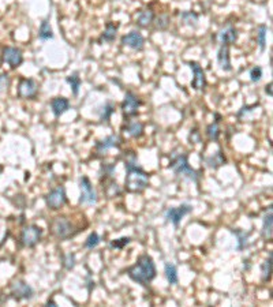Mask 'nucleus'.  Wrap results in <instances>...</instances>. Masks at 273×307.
I'll use <instances>...</instances> for the list:
<instances>
[{"instance_id": "1", "label": "nucleus", "mask_w": 273, "mask_h": 307, "mask_svg": "<svg viewBox=\"0 0 273 307\" xmlns=\"http://www.w3.org/2000/svg\"><path fill=\"white\" fill-rule=\"evenodd\" d=\"M124 167H126V171H127L126 180H124L126 190L128 193H142L149 186V174L138 166L136 156L132 151H130V155L126 157Z\"/></svg>"}, {"instance_id": "2", "label": "nucleus", "mask_w": 273, "mask_h": 307, "mask_svg": "<svg viewBox=\"0 0 273 307\" xmlns=\"http://www.w3.org/2000/svg\"><path fill=\"white\" fill-rule=\"evenodd\" d=\"M124 273L127 274L132 281L141 284L144 287L149 285L157 274L156 273L155 261L151 255L148 254L140 255L135 264L124 270Z\"/></svg>"}, {"instance_id": "3", "label": "nucleus", "mask_w": 273, "mask_h": 307, "mask_svg": "<svg viewBox=\"0 0 273 307\" xmlns=\"http://www.w3.org/2000/svg\"><path fill=\"white\" fill-rule=\"evenodd\" d=\"M170 168L175 172V175L178 176H183L186 179L191 180L194 183H198V179H199V172L195 170H193L191 167L188 166V160H187V155H175L170 161Z\"/></svg>"}, {"instance_id": "4", "label": "nucleus", "mask_w": 273, "mask_h": 307, "mask_svg": "<svg viewBox=\"0 0 273 307\" xmlns=\"http://www.w3.org/2000/svg\"><path fill=\"white\" fill-rule=\"evenodd\" d=\"M51 232L52 235L60 241H64V239H69L71 238L76 232H74V224L69 220L67 217H63V216H59V217H55L51 222Z\"/></svg>"}, {"instance_id": "5", "label": "nucleus", "mask_w": 273, "mask_h": 307, "mask_svg": "<svg viewBox=\"0 0 273 307\" xmlns=\"http://www.w3.org/2000/svg\"><path fill=\"white\" fill-rule=\"evenodd\" d=\"M41 238H43V229L36 224H32V225H28L21 231L19 241H21V245L24 247H34L38 242L41 241Z\"/></svg>"}, {"instance_id": "6", "label": "nucleus", "mask_w": 273, "mask_h": 307, "mask_svg": "<svg viewBox=\"0 0 273 307\" xmlns=\"http://www.w3.org/2000/svg\"><path fill=\"white\" fill-rule=\"evenodd\" d=\"M80 189L81 205H96V203H97V193H96L93 184H92V182H90L88 176H82V178H81Z\"/></svg>"}, {"instance_id": "7", "label": "nucleus", "mask_w": 273, "mask_h": 307, "mask_svg": "<svg viewBox=\"0 0 273 307\" xmlns=\"http://www.w3.org/2000/svg\"><path fill=\"white\" fill-rule=\"evenodd\" d=\"M10 289H11L13 298L17 299V300H29V299L33 298L34 295L33 288L26 281H24V280H15V281H13L11 285H10Z\"/></svg>"}, {"instance_id": "8", "label": "nucleus", "mask_w": 273, "mask_h": 307, "mask_svg": "<svg viewBox=\"0 0 273 307\" xmlns=\"http://www.w3.org/2000/svg\"><path fill=\"white\" fill-rule=\"evenodd\" d=\"M45 202H47V206L52 210H57L60 209L61 206H64L67 202V197H66V190L63 186H57L56 189L51 190L49 193L47 194L45 197Z\"/></svg>"}, {"instance_id": "9", "label": "nucleus", "mask_w": 273, "mask_h": 307, "mask_svg": "<svg viewBox=\"0 0 273 307\" xmlns=\"http://www.w3.org/2000/svg\"><path fill=\"white\" fill-rule=\"evenodd\" d=\"M141 104H142L141 100L138 99L132 92H127L126 96H124V100H123L122 107H120L124 119L135 116V115L138 114V109H140Z\"/></svg>"}, {"instance_id": "10", "label": "nucleus", "mask_w": 273, "mask_h": 307, "mask_svg": "<svg viewBox=\"0 0 273 307\" xmlns=\"http://www.w3.org/2000/svg\"><path fill=\"white\" fill-rule=\"evenodd\" d=\"M191 212H193V205H190V203H182V205L176 206V208L168 209V210L165 212V218H167L168 221L172 222L175 228H178L180 221H182V218H183L186 214Z\"/></svg>"}, {"instance_id": "11", "label": "nucleus", "mask_w": 273, "mask_h": 307, "mask_svg": "<svg viewBox=\"0 0 273 307\" xmlns=\"http://www.w3.org/2000/svg\"><path fill=\"white\" fill-rule=\"evenodd\" d=\"M38 93V84L32 78H22L19 81L18 96L21 99H34Z\"/></svg>"}, {"instance_id": "12", "label": "nucleus", "mask_w": 273, "mask_h": 307, "mask_svg": "<svg viewBox=\"0 0 273 307\" xmlns=\"http://www.w3.org/2000/svg\"><path fill=\"white\" fill-rule=\"evenodd\" d=\"M217 41L222 45H228V47L231 44H235L238 41V30L235 26L231 22H228L226 26H223L217 33Z\"/></svg>"}, {"instance_id": "13", "label": "nucleus", "mask_w": 273, "mask_h": 307, "mask_svg": "<svg viewBox=\"0 0 273 307\" xmlns=\"http://www.w3.org/2000/svg\"><path fill=\"white\" fill-rule=\"evenodd\" d=\"M187 64L190 66V68L193 70V74H194V80L193 82H191V88H193L194 90L205 89V86H207V76H205V71H203L202 67L199 66V63H197V61L194 60L187 61Z\"/></svg>"}, {"instance_id": "14", "label": "nucleus", "mask_w": 273, "mask_h": 307, "mask_svg": "<svg viewBox=\"0 0 273 307\" xmlns=\"http://www.w3.org/2000/svg\"><path fill=\"white\" fill-rule=\"evenodd\" d=\"M3 61L11 66V68H17L24 63V55L19 48L6 47L3 49Z\"/></svg>"}, {"instance_id": "15", "label": "nucleus", "mask_w": 273, "mask_h": 307, "mask_svg": "<svg viewBox=\"0 0 273 307\" xmlns=\"http://www.w3.org/2000/svg\"><path fill=\"white\" fill-rule=\"evenodd\" d=\"M120 143H122L120 137L116 135V134H112L109 137L104 138L103 141H99L96 143V153H97V156H103L109 149H113V147L118 149L120 146Z\"/></svg>"}, {"instance_id": "16", "label": "nucleus", "mask_w": 273, "mask_h": 307, "mask_svg": "<svg viewBox=\"0 0 273 307\" xmlns=\"http://www.w3.org/2000/svg\"><path fill=\"white\" fill-rule=\"evenodd\" d=\"M122 44L126 47H130L135 51H141L144 45H145V38L140 32L131 30L130 33L124 34L122 37Z\"/></svg>"}, {"instance_id": "17", "label": "nucleus", "mask_w": 273, "mask_h": 307, "mask_svg": "<svg viewBox=\"0 0 273 307\" xmlns=\"http://www.w3.org/2000/svg\"><path fill=\"white\" fill-rule=\"evenodd\" d=\"M273 209L269 206L268 210L265 212L264 218H262V229H261V237L266 242L272 241V229H273Z\"/></svg>"}, {"instance_id": "18", "label": "nucleus", "mask_w": 273, "mask_h": 307, "mask_svg": "<svg viewBox=\"0 0 273 307\" xmlns=\"http://www.w3.org/2000/svg\"><path fill=\"white\" fill-rule=\"evenodd\" d=\"M217 63L223 71L230 72L232 70L231 66V59H230V47L228 45H222L219 52H217Z\"/></svg>"}, {"instance_id": "19", "label": "nucleus", "mask_w": 273, "mask_h": 307, "mask_svg": "<svg viewBox=\"0 0 273 307\" xmlns=\"http://www.w3.org/2000/svg\"><path fill=\"white\" fill-rule=\"evenodd\" d=\"M51 108L53 115L59 118L60 115H63L66 111L70 109V101L64 97H55L51 101Z\"/></svg>"}, {"instance_id": "20", "label": "nucleus", "mask_w": 273, "mask_h": 307, "mask_svg": "<svg viewBox=\"0 0 273 307\" xmlns=\"http://www.w3.org/2000/svg\"><path fill=\"white\" fill-rule=\"evenodd\" d=\"M205 161H207V164L209 168L217 170V168H220V167L226 164V156H224V153H223L222 149H219L215 155H212L211 157L205 159Z\"/></svg>"}, {"instance_id": "21", "label": "nucleus", "mask_w": 273, "mask_h": 307, "mask_svg": "<svg viewBox=\"0 0 273 307\" xmlns=\"http://www.w3.org/2000/svg\"><path fill=\"white\" fill-rule=\"evenodd\" d=\"M124 130L127 131V134L132 138H140L142 137L144 134V124L141 122H136V120H132V122H128L126 126H124Z\"/></svg>"}, {"instance_id": "22", "label": "nucleus", "mask_w": 273, "mask_h": 307, "mask_svg": "<svg viewBox=\"0 0 273 307\" xmlns=\"http://www.w3.org/2000/svg\"><path fill=\"white\" fill-rule=\"evenodd\" d=\"M153 21H155V13L152 10H144V11H141V14L138 15L135 24L140 28H148Z\"/></svg>"}, {"instance_id": "23", "label": "nucleus", "mask_w": 273, "mask_h": 307, "mask_svg": "<svg viewBox=\"0 0 273 307\" xmlns=\"http://www.w3.org/2000/svg\"><path fill=\"white\" fill-rule=\"evenodd\" d=\"M38 38L41 41H48V40H52L53 38V32H52L51 24H49V19H44L41 25H40V29H38Z\"/></svg>"}, {"instance_id": "24", "label": "nucleus", "mask_w": 273, "mask_h": 307, "mask_svg": "<svg viewBox=\"0 0 273 307\" xmlns=\"http://www.w3.org/2000/svg\"><path fill=\"white\" fill-rule=\"evenodd\" d=\"M116 32H118V26L113 25L112 22H108L107 26H105L104 33L101 34V37H100V43H103V41H105V43H112L113 40L116 38Z\"/></svg>"}, {"instance_id": "25", "label": "nucleus", "mask_w": 273, "mask_h": 307, "mask_svg": "<svg viewBox=\"0 0 273 307\" xmlns=\"http://www.w3.org/2000/svg\"><path fill=\"white\" fill-rule=\"evenodd\" d=\"M217 120H215L213 123H211L207 127V135L209 141L216 142L219 141V137H220V127H219V122H220V116L216 115Z\"/></svg>"}, {"instance_id": "26", "label": "nucleus", "mask_w": 273, "mask_h": 307, "mask_svg": "<svg viewBox=\"0 0 273 307\" xmlns=\"http://www.w3.org/2000/svg\"><path fill=\"white\" fill-rule=\"evenodd\" d=\"M272 253H269V257L261 265V277L262 281H269L272 277Z\"/></svg>"}, {"instance_id": "27", "label": "nucleus", "mask_w": 273, "mask_h": 307, "mask_svg": "<svg viewBox=\"0 0 273 307\" xmlns=\"http://www.w3.org/2000/svg\"><path fill=\"white\" fill-rule=\"evenodd\" d=\"M113 114H115V104L112 101H108V103L104 104L103 108L100 109V120L101 122H108Z\"/></svg>"}, {"instance_id": "28", "label": "nucleus", "mask_w": 273, "mask_h": 307, "mask_svg": "<svg viewBox=\"0 0 273 307\" xmlns=\"http://www.w3.org/2000/svg\"><path fill=\"white\" fill-rule=\"evenodd\" d=\"M66 82L71 86L73 95L78 96V93H80L81 84H82V81H81V78L78 76V74H77V72H74V74H71V75L66 76Z\"/></svg>"}, {"instance_id": "29", "label": "nucleus", "mask_w": 273, "mask_h": 307, "mask_svg": "<svg viewBox=\"0 0 273 307\" xmlns=\"http://www.w3.org/2000/svg\"><path fill=\"white\" fill-rule=\"evenodd\" d=\"M165 277L172 285L178 283V269L174 264H165Z\"/></svg>"}, {"instance_id": "30", "label": "nucleus", "mask_w": 273, "mask_h": 307, "mask_svg": "<svg viewBox=\"0 0 273 307\" xmlns=\"http://www.w3.org/2000/svg\"><path fill=\"white\" fill-rule=\"evenodd\" d=\"M266 33H268V28L265 25H259L258 30H257V41H258L261 51H265V48H266Z\"/></svg>"}, {"instance_id": "31", "label": "nucleus", "mask_w": 273, "mask_h": 307, "mask_svg": "<svg viewBox=\"0 0 273 307\" xmlns=\"http://www.w3.org/2000/svg\"><path fill=\"white\" fill-rule=\"evenodd\" d=\"M63 266L67 270L74 269V266H76V254L74 253H67V254L63 255Z\"/></svg>"}, {"instance_id": "32", "label": "nucleus", "mask_w": 273, "mask_h": 307, "mask_svg": "<svg viewBox=\"0 0 273 307\" xmlns=\"http://www.w3.org/2000/svg\"><path fill=\"white\" fill-rule=\"evenodd\" d=\"M232 231V234H235L236 237H238V239H239V250H243L246 247V245H247V239H249V235L250 234H246V232L243 231H238V229H231Z\"/></svg>"}, {"instance_id": "33", "label": "nucleus", "mask_w": 273, "mask_h": 307, "mask_svg": "<svg viewBox=\"0 0 273 307\" xmlns=\"http://www.w3.org/2000/svg\"><path fill=\"white\" fill-rule=\"evenodd\" d=\"M100 243V237L97 232H92L89 237H88V239L85 241V247L86 249H94V247H97Z\"/></svg>"}, {"instance_id": "34", "label": "nucleus", "mask_w": 273, "mask_h": 307, "mask_svg": "<svg viewBox=\"0 0 273 307\" xmlns=\"http://www.w3.org/2000/svg\"><path fill=\"white\" fill-rule=\"evenodd\" d=\"M131 242V238H120V239H115L109 243V247L111 249H123L124 246L128 245Z\"/></svg>"}, {"instance_id": "35", "label": "nucleus", "mask_w": 273, "mask_h": 307, "mask_svg": "<svg viewBox=\"0 0 273 307\" xmlns=\"http://www.w3.org/2000/svg\"><path fill=\"white\" fill-rule=\"evenodd\" d=\"M261 78H262V68L259 66L253 67V68L250 70V80H251V82L257 84V82L261 81Z\"/></svg>"}, {"instance_id": "36", "label": "nucleus", "mask_w": 273, "mask_h": 307, "mask_svg": "<svg viewBox=\"0 0 273 307\" xmlns=\"http://www.w3.org/2000/svg\"><path fill=\"white\" fill-rule=\"evenodd\" d=\"M180 18L183 19V22H186L187 25H195V22L198 21V15L194 14V13H190V11H186V13L180 14Z\"/></svg>"}, {"instance_id": "37", "label": "nucleus", "mask_w": 273, "mask_h": 307, "mask_svg": "<svg viewBox=\"0 0 273 307\" xmlns=\"http://www.w3.org/2000/svg\"><path fill=\"white\" fill-rule=\"evenodd\" d=\"M170 25V17L168 15H160L159 18L156 19V28L160 29V30H164V29L168 28Z\"/></svg>"}, {"instance_id": "38", "label": "nucleus", "mask_w": 273, "mask_h": 307, "mask_svg": "<svg viewBox=\"0 0 273 307\" xmlns=\"http://www.w3.org/2000/svg\"><path fill=\"white\" fill-rule=\"evenodd\" d=\"M10 76L9 74H6V72H3V74H0V95L2 93H5V92H7V89H9L10 86Z\"/></svg>"}, {"instance_id": "39", "label": "nucleus", "mask_w": 273, "mask_h": 307, "mask_svg": "<svg viewBox=\"0 0 273 307\" xmlns=\"http://www.w3.org/2000/svg\"><path fill=\"white\" fill-rule=\"evenodd\" d=\"M257 107H258V104L251 105V107H250V105H247V107H243V108L240 109L239 112H238V115H236V116H238V119H242V118H243V116H245L246 114H249V112H251V111H253V109H254V108H257Z\"/></svg>"}, {"instance_id": "40", "label": "nucleus", "mask_w": 273, "mask_h": 307, "mask_svg": "<svg viewBox=\"0 0 273 307\" xmlns=\"http://www.w3.org/2000/svg\"><path fill=\"white\" fill-rule=\"evenodd\" d=\"M190 141L194 142V143H198V142H201V139H199V132L197 131V130H193V131H190Z\"/></svg>"}, {"instance_id": "41", "label": "nucleus", "mask_w": 273, "mask_h": 307, "mask_svg": "<svg viewBox=\"0 0 273 307\" xmlns=\"http://www.w3.org/2000/svg\"><path fill=\"white\" fill-rule=\"evenodd\" d=\"M265 93H266V95H269V96H272V82H270L269 85L265 86Z\"/></svg>"}, {"instance_id": "42", "label": "nucleus", "mask_w": 273, "mask_h": 307, "mask_svg": "<svg viewBox=\"0 0 273 307\" xmlns=\"http://www.w3.org/2000/svg\"><path fill=\"white\" fill-rule=\"evenodd\" d=\"M47 304H48V306H53V307L57 306V303L55 302L53 299H49V300H48V302H47Z\"/></svg>"}, {"instance_id": "43", "label": "nucleus", "mask_w": 273, "mask_h": 307, "mask_svg": "<svg viewBox=\"0 0 273 307\" xmlns=\"http://www.w3.org/2000/svg\"><path fill=\"white\" fill-rule=\"evenodd\" d=\"M2 171H3V168H2V166H0V174H2Z\"/></svg>"}]
</instances>
